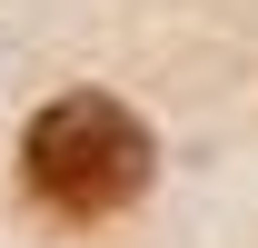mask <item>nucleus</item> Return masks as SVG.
I'll return each instance as SVG.
<instances>
[{"label":"nucleus","mask_w":258,"mask_h":248,"mask_svg":"<svg viewBox=\"0 0 258 248\" xmlns=\"http://www.w3.org/2000/svg\"><path fill=\"white\" fill-rule=\"evenodd\" d=\"M149 169H159V149H149V129H139V109H119L109 90H70L50 99L30 119V139H20V179H30V199L50 218H119L139 189H149Z\"/></svg>","instance_id":"1"}]
</instances>
